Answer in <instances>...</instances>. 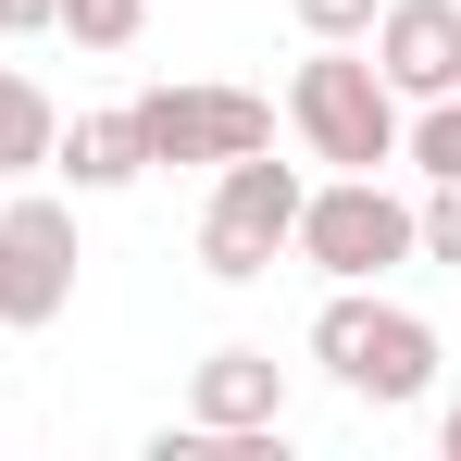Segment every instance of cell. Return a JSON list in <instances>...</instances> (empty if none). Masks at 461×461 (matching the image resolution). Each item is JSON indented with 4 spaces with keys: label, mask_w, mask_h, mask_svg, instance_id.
I'll use <instances>...</instances> for the list:
<instances>
[{
    "label": "cell",
    "mask_w": 461,
    "mask_h": 461,
    "mask_svg": "<svg viewBox=\"0 0 461 461\" xmlns=\"http://www.w3.org/2000/svg\"><path fill=\"white\" fill-rule=\"evenodd\" d=\"M138 25H150V0H63V38L76 50H138Z\"/></svg>",
    "instance_id": "obj_12"
},
{
    "label": "cell",
    "mask_w": 461,
    "mask_h": 461,
    "mask_svg": "<svg viewBox=\"0 0 461 461\" xmlns=\"http://www.w3.org/2000/svg\"><path fill=\"white\" fill-rule=\"evenodd\" d=\"M187 424H212V437L287 424V362H275V349H249V337H225V349L187 375Z\"/></svg>",
    "instance_id": "obj_8"
},
{
    "label": "cell",
    "mask_w": 461,
    "mask_h": 461,
    "mask_svg": "<svg viewBox=\"0 0 461 461\" xmlns=\"http://www.w3.org/2000/svg\"><path fill=\"white\" fill-rule=\"evenodd\" d=\"M287 13H300V38H362L386 0H287Z\"/></svg>",
    "instance_id": "obj_14"
},
{
    "label": "cell",
    "mask_w": 461,
    "mask_h": 461,
    "mask_svg": "<svg viewBox=\"0 0 461 461\" xmlns=\"http://www.w3.org/2000/svg\"><path fill=\"white\" fill-rule=\"evenodd\" d=\"M287 249H300L324 287H375V275H399V262H424L411 200H399L386 175H324V187H300V225H287Z\"/></svg>",
    "instance_id": "obj_3"
},
{
    "label": "cell",
    "mask_w": 461,
    "mask_h": 461,
    "mask_svg": "<svg viewBox=\"0 0 461 461\" xmlns=\"http://www.w3.org/2000/svg\"><path fill=\"white\" fill-rule=\"evenodd\" d=\"M411 237H424V262H461V187H424L411 200Z\"/></svg>",
    "instance_id": "obj_13"
},
{
    "label": "cell",
    "mask_w": 461,
    "mask_h": 461,
    "mask_svg": "<svg viewBox=\"0 0 461 461\" xmlns=\"http://www.w3.org/2000/svg\"><path fill=\"white\" fill-rule=\"evenodd\" d=\"M150 162H237V150H275V100L262 87H138L125 100Z\"/></svg>",
    "instance_id": "obj_6"
},
{
    "label": "cell",
    "mask_w": 461,
    "mask_h": 461,
    "mask_svg": "<svg viewBox=\"0 0 461 461\" xmlns=\"http://www.w3.org/2000/svg\"><path fill=\"white\" fill-rule=\"evenodd\" d=\"M76 200H50V187H13L0 200V324L13 337H38V324H63L76 312Z\"/></svg>",
    "instance_id": "obj_5"
},
{
    "label": "cell",
    "mask_w": 461,
    "mask_h": 461,
    "mask_svg": "<svg viewBox=\"0 0 461 461\" xmlns=\"http://www.w3.org/2000/svg\"><path fill=\"white\" fill-rule=\"evenodd\" d=\"M50 175L76 187V200H113V187H138L150 175V138H138V113L113 100V113H76L63 138H50Z\"/></svg>",
    "instance_id": "obj_9"
},
{
    "label": "cell",
    "mask_w": 461,
    "mask_h": 461,
    "mask_svg": "<svg viewBox=\"0 0 461 461\" xmlns=\"http://www.w3.org/2000/svg\"><path fill=\"white\" fill-rule=\"evenodd\" d=\"M362 50H375V76L399 100H449L461 87V0H386L362 25Z\"/></svg>",
    "instance_id": "obj_7"
},
{
    "label": "cell",
    "mask_w": 461,
    "mask_h": 461,
    "mask_svg": "<svg viewBox=\"0 0 461 461\" xmlns=\"http://www.w3.org/2000/svg\"><path fill=\"white\" fill-rule=\"evenodd\" d=\"M312 362L349 386L362 411H411V399H437V324L399 312V300H375V287H324Z\"/></svg>",
    "instance_id": "obj_2"
},
{
    "label": "cell",
    "mask_w": 461,
    "mask_h": 461,
    "mask_svg": "<svg viewBox=\"0 0 461 461\" xmlns=\"http://www.w3.org/2000/svg\"><path fill=\"white\" fill-rule=\"evenodd\" d=\"M399 87L375 76V50L362 38H312V63L287 76V125H300L312 162H337V175H386L399 162Z\"/></svg>",
    "instance_id": "obj_1"
},
{
    "label": "cell",
    "mask_w": 461,
    "mask_h": 461,
    "mask_svg": "<svg viewBox=\"0 0 461 461\" xmlns=\"http://www.w3.org/2000/svg\"><path fill=\"white\" fill-rule=\"evenodd\" d=\"M399 162H411L424 187H461V87H449V100H411V113H399Z\"/></svg>",
    "instance_id": "obj_11"
},
{
    "label": "cell",
    "mask_w": 461,
    "mask_h": 461,
    "mask_svg": "<svg viewBox=\"0 0 461 461\" xmlns=\"http://www.w3.org/2000/svg\"><path fill=\"white\" fill-rule=\"evenodd\" d=\"M63 25V0H0V38H50Z\"/></svg>",
    "instance_id": "obj_15"
},
{
    "label": "cell",
    "mask_w": 461,
    "mask_h": 461,
    "mask_svg": "<svg viewBox=\"0 0 461 461\" xmlns=\"http://www.w3.org/2000/svg\"><path fill=\"white\" fill-rule=\"evenodd\" d=\"M300 162L275 150H237L212 162V212H200V275L212 287H249V275H275V249H287V225H300Z\"/></svg>",
    "instance_id": "obj_4"
},
{
    "label": "cell",
    "mask_w": 461,
    "mask_h": 461,
    "mask_svg": "<svg viewBox=\"0 0 461 461\" xmlns=\"http://www.w3.org/2000/svg\"><path fill=\"white\" fill-rule=\"evenodd\" d=\"M50 138H63V113H50V87L0 63V187H25V175H50Z\"/></svg>",
    "instance_id": "obj_10"
},
{
    "label": "cell",
    "mask_w": 461,
    "mask_h": 461,
    "mask_svg": "<svg viewBox=\"0 0 461 461\" xmlns=\"http://www.w3.org/2000/svg\"><path fill=\"white\" fill-rule=\"evenodd\" d=\"M437 449H449V461H461V399H449V411H437Z\"/></svg>",
    "instance_id": "obj_16"
}]
</instances>
